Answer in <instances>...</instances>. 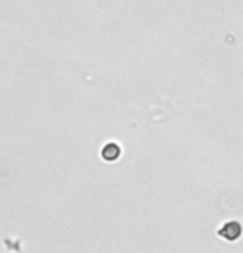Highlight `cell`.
Here are the masks:
<instances>
[{
  "mask_svg": "<svg viewBox=\"0 0 243 253\" xmlns=\"http://www.w3.org/2000/svg\"><path fill=\"white\" fill-rule=\"evenodd\" d=\"M218 237L223 238V240H228V242H237L238 238L242 237L243 233V227L240 222L237 220H230V222H225L223 225L218 228Z\"/></svg>",
  "mask_w": 243,
  "mask_h": 253,
  "instance_id": "cell-1",
  "label": "cell"
},
{
  "mask_svg": "<svg viewBox=\"0 0 243 253\" xmlns=\"http://www.w3.org/2000/svg\"><path fill=\"white\" fill-rule=\"evenodd\" d=\"M121 146L118 144V142H108V144L103 146L101 149V157L106 162H114L118 161L119 157H121Z\"/></svg>",
  "mask_w": 243,
  "mask_h": 253,
  "instance_id": "cell-2",
  "label": "cell"
}]
</instances>
